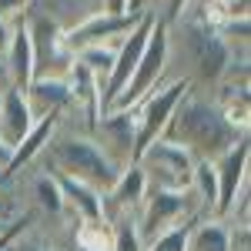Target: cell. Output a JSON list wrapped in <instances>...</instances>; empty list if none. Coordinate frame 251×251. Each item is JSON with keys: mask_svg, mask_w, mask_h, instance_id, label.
<instances>
[{"mask_svg": "<svg viewBox=\"0 0 251 251\" xmlns=\"http://www.w3.org/2000/svg\"><path fill=\"white\" fill-rule=\"evenodd\" d=\"M231 64V50L204 10L188 7L168 24V80H188L198 94H214Z\"/></svg>", "mask_w": 251, "mask_h": 251, "instance_id": "6da1fadb", "label": "cell"}, {"mask_svg": "<svg viewBox=\"0 0 251 251\" xmlns=\"http://www.w3.org/2000/svg\"><path fill=\"white\" fill-rule=\"evenodd\" d=\"M245 134L248 131H238V127L228 124V117L221 114V107L214 104L211 94L188 91L177 100V107H174V114L161 137L181 144L194 161H214Z\"/></svg>", "mask_w": 251, "mask_h": 251, "instance_id": "7a4b0ae2", "label": "cell"}, {"mask_svg": "<svg viewBox=\"0 0 251 251\" xmlns=\"http://www.w3.org/2000/svg\"><path fill=\"white\" fill-rule=\"evenodd\" d=\"M30 168H40L47 174H57V177H74V181H84L104 194L114 177L121 174V168H114L107 154L97 148V141L91 134H80V131H67L60 127L50 134L47 148L40 151V157L30 164Z\"/></svg>", "mask_w": 251, "mask_h": 251, "instance_id": "3957f363", "label": "cell"}, {"mask_svg": "<svg viewBox=\"0 0 251 251\" xmlns=\"http://www.w3.org/2000/svg\"><path fill=\"white\" fill-rule=\"evenodd\" d=\"M194 221H201V211H198L191 188H184V191L148 188V194H144V201H141V208L134 214V228L144 245L154 241L157 234L181 228V225H194Z\"/></svg>", "mask_w": 251, "mask_h": 251, "instance_id": "277c9868", "label": "cell"}, {"mask_svg": "<svg viewBox=\"0 0 251 251\" xmlns=\"http://www.w3.org/2000/svg\"><path fill=\"white\" fill-rule=\"evenodd\" d=\"M24 27L30 37V50H34V77H57L67 80L71 67H74V54L64 44V30L50 17H44L37 10H24Z\"/></svg>", "mask_w": 251, "mask_h": 251, "instance_id": "5b68a950", "label": "cell"}, {"mask_svg": "<svg viewBox=\"0 0 251 251\" xmlns=\"http://www.w3.org/2000/svg\"><path fill=\"white\" fill-rule=\"evenodd\" d=\"M137 168L148 177V188H161V191H184L191 184L194 174V161L181 144H174L168 137H157L151 141L134 161Z\"/></svg>", "mask_w": 251, "mask_h": 251, "instance_id": "8992f818", "label": "cell"}, {"mask_svg": "<svg viewBox=\"0 0 251 251\" xmlns=\"http://www.w3.org/2000/svg\"><path fill=\"white\" fill-rule=\"evenodd\" d=\"M168 84V24L161 17H154V27L148 34V44L141 50V60H137L134 74L127 80V87L121 91V97L114 100V107H134L144 94H151L154 87Z\"/></svg>", "mask_w": 251, "mask_h": 251, "instance_id": "52a82bcc", "label": "cell"}, {"mask_svg": "<svg viewBox=\"0 0 251 251\" xmlns=\"http://www.w3.org/2000/svg\"><path fill=\"white\" fill-rule=\"evenodd\" d=\"M188 91H191V87H188V80H168V84L154 87L151 94H144L134 107H127L131 117H134L137 154H141L151 141H157V137L164 134V127H168V121H171L177 100L188 94ZM134 161H137V157H134Z\"/></svg>", "mask_w": 251, "mask_h": 251, "instance_id": "ba28073f", "label": "cell"}, {"mask_svg": "<svg viewBox=\"0 0 251 251\" xmlns=\"http://www.w3.org/2000/svg\"><path fill=\"white\" fill-rule=\"evenodd\" d=\"M151 27H154V14H141L134 27H131V30H127V34H124L121 40H117L111 74L104 77L100 91H97L100 114H104V111H111V107H114V100L121 97V91L127 87V80H131V74H134L137 60H141V50H144V44H148V34H151Z\"/></svg>", "mask_w": 251, "mask_h": 251, "instance_id": "9c48e42d", "label": "cell"}, {"mask_svg": "<svg viewBox=\"0 0 251 251\" xmlns=\"http://www.w3.org/2000/svg\"><path fill=\"white\" fill-rule=\"evenodd\" d=\"M211 168H214V181H218V208H214V218L225 221L228 211L234 208V201L248 191V171H251V141H248V134L238 137L221 157H214Z\"/></svg>", "mask_w": 251, "mask_h": 251, "instance_id": "30bf717a", "label": "cell"}, {"mask_svg": "<svg viewBox=\"0 0 251 251\" xmlns=\"http://www.w3.org/2000/svg\"><path fill=\"white\" fill-rule=\"evenodd\" d=\"M91 137L97 141V148L107 154V161H111L114 168L124 171L127 164H134L137 137H134V117H131V111H124V107L104 111V114L97 117Z\"/></svg>", "mask_w": 251, "mask_h": 251, "instance_id": "8fae6325", "label": "cell"}, {"mask_svg": "<svg viewBox=\"0 0 251 251\" xmlns=\"http://www.w3.org/2000/svg\"><path fill=\"white\" fill-rule=\"evenodd\" d=\"M137 17L141 14H107V10H97L87 20H80L77 27L64 30V44H67L71 54L80 50V47H91V44H117L137 24Z\"/></svg>", "mask_w": 251, "mask_h": 251, "instance_id": "7c38bea8", "label": "cell"}, {"mask_svg": "<svg viewBox=\"0 0 251 251\" xmlns=\"http://www.w3.org/2000/svg\"><path fill=\"white\" fill-rule=\"evenodd\" d=\"M148 194V177L137 164H127L114 177V184L104 191V221L111 225L117 218H134L141 201Z\"/></svg>", "mask_w": 251, "mask_h": 251, "instance_id": "4fadbf2b", "label": "cell"}, {"mask_svg": "<svg viewBox=\"0 0 251 251\" xmlns=\"http://www.w3.org/2000/svg\"><path fill=\"white\" fill-rule=\"evenodd\" d=\"M57 177V174H54ZM60 194H64V204H67V214L80 221V225H107L104 221V194L84 184V181H74V177H57Z\"/></svg>", "mask_w": 251, "mask_h": 251, "instance_id": "5bb4252c", "label": "cell"}, {"mask_svg": "<svg viewBox=\"0 0 251 251\" xmlns=\"http://www.w3.org/2000/svg\"><path fill=\"white\" fill-rule=\"evenodd\" d=\"M0 67H3V77L14 91H27V84L34 80V50H30L24 20H14V37H10V47L0 60Z\"/></svg>", "mask_w": 251, "mask_h": 251, "instance_id": "9a60e30c", "label": "cell"}, {"mask_svg": "<svg viewBox=\"0 0 251 251\" xmlns=\"http://www.w3.org/2000/svg\"><path fill=\"white\" fill-rule=\"evenodd\" d=\"M24 97H27V107H30L34 121L47 114H64L71 104V84L57 77H34L27 84Z\"/></svg>", "mask_w": 251, "mask_h": 251, "instance_id": "2e32d148", "label": "cell"}, {"mask_svg": "<svg viewBox=\"0 0 251 251\" xmlns=\"http://www.w3.org/2000/svg\"><path fill=\"white\" fill-rule=\"evenodd\" d=\"M30 127H34V114H30V107H27L24 91L7 87V91L0 94V141H3L7 148H14V144H20V137L27 134Z\"/></svg>", "mask_w": 251, "mask_h": 251, "instance_id": "e0dca14e", "label": "cell"}, {"mask_svg": "<svg viewBox=\"0 0 251 251\" xmlns=\"http://www.w3.org/2000/svg\"><path fill=\"white\" fill-rule=\"evenodd\" d=\"M231 231H228V221L221 218H201L188 228V241L184 251H231Z\"/></svg>", "mask_w": 251, "mask_h": 251, "instance_id": "ac0fdd59", "label": "cell"}, {"mask_svg": "<svg viewBox=\"0 0 251 251\" xmlns=\"http://www.w3.org/2000/svg\"><path fill=\"white\" fill-rule=\"evenodd\" d=\"M107 251H144V241L134 228V218H117L111 221V241Z\"/></svg>", "mask_w": 251, "mask_h": 251, "instance_id": "d6986e66", "label": "cell"}, {"mask_svg": "<svg viewBox=\"0 0 251 251\" xmlns=\"http://www.w3.org/2000/svg\"><path fill=\"white\" fill-rule=\"evenodd\" d=\"M188 228H191V225H181V228H171V231L157 234L154 241H148V245H144V251H184Z\"/></svg>", "mask_w": 251, "mask_h": 251, "instance_id": "ffe728a7", "label": "cell"}, {"mask_svg": "<svg viewBox=\"0 0 251 251\" xmlns=\"http://www.w3.org/2000/svg\"><path fill=\"white\" fill-rule=\"evenodd\" d=\"M188 3H191V0H157L154 17H161L164 24H171V20H177L184 10H188Z\"/></svg>", "mask_w": 251, "mask_h": 251, "instance_id": "44dd1931", "label": "cell"}, {"mask_svg": "<svg viewBox=\"0 0 251 251\" xmlns=\"http://www.w3.org/2000/svg\"><path fill=\"white\" fill-rule=\"evenodd\" d=\"M34 0H0V17L7 20H20V14L30 7Z\"/></svg>", "mask_w": 251, "mask_h": 251, "instance_id": "7402d4cb", "label": "cell"}, {"mask_svg": "<svg viewBox=\"0 0 251 251\" xmlns=\"http://www.w3.org/2000/svg\"><path fill=\"white\" fill-rule=\"evenodd\" d=\"M10 37H14V20L0 17V60H3L7 47H10Z\"/></svg>", "mask_w": 251, "mask_h": 251, "instance_id": "603a6c76", "label": "cell"}, {"mask_svg": "<svg viewBox=\"0 0 251 251\" xmlns=\"http://www.w3.org/2000/svg\"><path fill=\"white\" fill-rule=\"evenodd\" d=\"M157 0H127V14H154Z\"/></svg>", "mask_w": 251, "mask_h": 251, "instance_id": "cb8c5ba5", "label": "cell"}, {"mask_svg": "<svg viewBox=\"0 0 251 251\" xmlns=\"http://www.w3.org/2000/svg\"><path fill=\"white\" fill-rule=\"evenodd\" d=\"M100 10H107V14H127V0H100Z\"/></svg>", "mask_w": 251, "mask_h": 251, "instance_id": "d4e9b609", "label": "cell"}, {"mask_svg": "<svg viewBox=\"0 0 251 251\" xmlns=\"http://www.w3.org/2000/svg\"><path fill=\"white\" fill-rule=\"evenodd\" d=\"M188 7H198V10H211V7H218V0H191Z\"/></svg>", "mask_w": 251, "mask_h": 251, "instance_id": "484cf974", "label": "cell"}, {"mask_svg": "<svg viewBox=\"0 0 251 251\" xmlns=\"http://www.w3.org/2000/svg\"><path fill=\"white\" fill-rule=\"evenodd\" d=\"M7 157H10V148H7V144H3V141H0V168H3V164H7Z\"/></svg>", "mask_w": 251, "mask_h": 251, "instance_id": "4316f807", "label": "cell"}, {"mask_svg": "<svg viewBox=\"0 0 251 251\" xmlns=\"http://www.w3.org/2000/svg\"><path fill=\"white\" fill-rule=\"evenodd\" d=\"M10 221H14V218H3V214H0V234H3L7 228H10Z\"/></svg>", "mask_w": 251, "mask_h": 251, "instance_id": "83f0119b", "label": "cell"}, {"mask_svg": "<svg viewBox=\"0 0 251 251\" xmlns=\"http://www.w3.org/2000/svg\"><path fill=\"white\" fill-rule=\"evenodd\" d=\"M67 251H91V248H84V245H80L77 238H74V245H71V248H67Z\"/></svg>", "mask_w": 251, "mask_h": 251, "instance_id": "f1b7e54d", "label": "cell"}, {"mask_svg": "<svg viewBox=\"0 0 251 251\" xmlns=\"http://www.w3.org/2000/svg\"><path fill=\"white\" fill-rule=\"evenodd\" d=\"M3 91H7V87H3V84H0V94H3Z\"/></svg>", "mask_w": 251, "mask_h": 251, "instance_id": "f546056e", "label": "cell"}, {"mask_svg": "<svg viewBox=\"0 0 251 251\" xmlns=\"http://www.w3.org/2000/svg\"><path fill=\"white\" fill-rule=\"evenodd\" d=\"M0 214H3V208H0ZM3 218H7V214H3Z\"/></svg>", "mask_w": 251, "mask_h": 251, "instance_id": "4dcf8cb0", "label": "cell"}]
</instances>
